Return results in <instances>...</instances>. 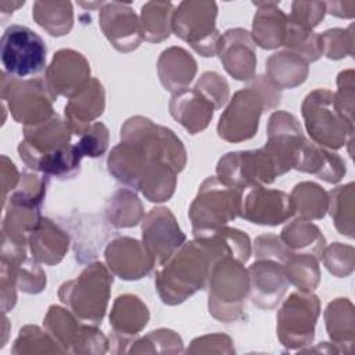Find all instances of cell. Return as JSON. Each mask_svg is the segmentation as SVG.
Returning a JSON list of instances; mask_svg holds the SVG:
<instances>
[{"mask_svg":"<svg viewBox=\"0 0 355 355\" xmlns=\"http://www.w3.org/2000/svg\"><path fill=\"white\" fill-rule=\"evenodd\" d=\"M108 269L123 280H137L155 266L143 243L132 237H116L105 248Z\"/></svg>","mask_w":355,"mask_h":355,"instance_id":"cell-22","label":"cell"},{"mask_svg":"<svg viewBox=\"0 0 355 355\" xmlns=\"http://www.w3.org/2000/svg\"><path fill=\"white\" fill-rule=\"evenodd\" d=\"M186 165V150L168 128L144 116H132L121 128V141L107 159L108 172L121 183L140 190L148 201L172 197L176 175Z\"/></svg>","mask_w":355,"mask_h":355,"instance_id":"cell-1","label":"cell"},{"mask_svg":"<svg viewBox=\"0 0 355 355\" xmlns=\"http://www.w3.org/2000/svg\"><path fill=\"white\" fill-rule=\"evenodd\" d=\"M98 21L103 33L118 51L129 53L137 49L143 40L140 18L126 3H104Z\"/></svg>","mask_w":355,"mask_h":355,"instance_id":"cell-18","label":"cell"},{"mask_svg":"<svg viewBox=\"0 0 355 355\" xmlns=\"http://www.w3.org/2000/svg\"><path fill=\"white\" fill-rule=\"evenodd\" d=\"M143 245L154 265H162L186 240L173 214L165 207L153 208L141 222Z\"/></svg>","mask_w":355,"mask_h":355,"instance_id":"cell-15","label":"cell"},{"mask_svg":"<svg viewBox=\"0 0 355 355\" xmlns=\"http://www.w3.org/2000/svg\"><path fill=\"white\" fill-rule=\"evenodd\" d=\"M254 251L258 259H272L282 263L290 250L283 244L280 237L275 234H263L255 239Z\"/></svg>","mask_w":355,"mask_h":355,"instance_id":"cell-46","label":"cell"},{"mask_svg":"<svg viewBox=\"0 0 355 355\" xmlns=\"http://www.w3.org/2000/svg\"><path fill=\"white\" fill-rule=\"evenodd\" d=\"M32 17L51 36H64L72 29L73 10L69 1H35Z\"/></svg>","mask_w":355,"mask_h":355,"instance_id":"cell-33","label":"cell"},{"mask_svg":"<svg viewBox=\"0 0 355 355\" xmlns=\"http://www.w3.org/2000/svg\"><path fill=\"white\" fill-rule=\"evenodd\" d=\"M280 240L290 251L311 254L318 259H322L326 248V239L319 227L311 220L300 218L282 230Z\"/></svg>","mask_w":355,"mask_h":355,"instance_id":"cell-32","label":"cell"},{"mask_svg":"<svg viewBox=\"0 0 355 355\" xmlns=\"http://www.w3.org/2000/svg\"><path fill=\"white\" fill-rule=\"evenodd\" d=\"M258 7L252 21L251 37L262 49H276L284 44L288 31V15L275 1H254Z\"/></svg>","mask_w":355,"mask_h":355,"instance_id":"cell-26","label":"cell"},{"mask_svg":"<svg viewBox=\"0 0 355 355\" xmlns=\"http://www.w3.org/2000/svg\"><path fill=\"white\" fill-rule=\"evenodd\" d=\"M283 46H286V50L302 57L308 64L319 60L323 55L320 35L313 33L311 29L293 25L290 21Z\"/></svg>","mask_w":355,"mask_h":355,"instance_id":"cell-39","label":"cell"},{"mask_svg":"<svg viewBox=\"0 0 355 355\" xmlns=\"http://www.w3.org/2000/svg\"><path fill=\"white\" fill-rule=\"evenodd\" d=\"M207 286L208 309L214 318L229 323L241 316L250 293L248 270L243 262L230 255L218 258L209 269Z\"/></svg>","mask_w":355,"mask_h":355,"instance_id":"cell-5","label":"cell"},{"mask_svg":"<svg viewBox=\"0 0 355 355\" xmlns=\"http://www.w3.org/2000/svg\"><path fill=\"white\" fill-rule=\"evenodd\" d=\"M225 69L237 80L255 76L257 53L251 33L243 28L227 29L219 40L218 53Z\"/></svg>","mask_w":355,"mask_h":355,"instance_id":"cell-20","label":"cell"},{"mask_svg":"<svg viewBox=\"0 0 355 355\" xmlns=\"http://www.w3.org/2000/svg\"><path fill=\"white\" fill-rule=\"evenodd\" d=\"M355 73L354 69L341 71L337 76V92L334 94V104L340 114L354 123V98H355Z\"/></svg>","mask_w":355,"mask_h":355,"instance_id":"cell-44","label":"cell"},{"mask_svg":"<svg viewBox=\"0 0 355 355\" xmlns=\"http://www.w3.org/2000/svg\"><path fill=\"white\" fill-rule=\"evenodd\" d=\"M327 211L333 218L336 229L340 234L349 239L354 237V183L338 186L327 193Z\"/></svg>","mask_w":355,"mask_h":355,"instance_id":"cell-38","label":"cell"},{"mask_svg":"<svg viewBox=\"0 0 355 355\" xmlns=\"http://www.w3.org/2000/svg\"><path fill=\"white\" fill-rule=\"evenodd\" d=\"M72 130L57 114L36 126L24 128V140L18 146L21 159L33 171L58 179L72 178L79 172L82 155L71 144Z\"/></svg>","mask_w":355,"mask_h":355,"instance_id":"cell-3","label":"cell"},{"mask_svg":"<svg viewBox=\"0 0 355 355\" xmlns=\"http://www.w3.org/2000/svg\"><path fill=\"white\" fill-rule=\"evenodd\" d=\"M280 90L265 76L234 93L218 122V135L230 143H240L257 135L259 118L265 110L280 103Z\"/></svg>","mask_w":355,"mask_h":355,"instance_id":"cell-4","label":"cell"},{"mask_svg":"<svg viewBox=\"0 0 355 355\" xmlns=\"http://www.w3.org/2000/svg\"><path fill=\"white\" fill-rule=\"evenodd\" d=\"M90 65L83 54L62 49L58 50L49 68L44 82L54 100L58 96L71 98L90 80Z\"/></svg>","mask_w":355,"mask_h":355,"instance_id":"cell-16","label":"cell"},{"mask_svg":"<svg viewBox=\"0 0 355 355\" xmlns=\"http://www.w3.org/2000/svg\"><path fill=\"white\" fill-rule=\"evenodd\" d=\"M308 62L298 54L283 50L266 60V79L279 90L293 89L308 76Z\"/></svg>","mask_w":355,"mask_h":355,"instance_id":"cell-31","label":"cell"},{"mask_svg":"<svg viewBox=\"0 0 355 355\" xmlns=\"http://www.w3.org/2000/svg\"><path fill=\"white\" fill-rule=\"evenodd\" d=\"M326 4V12L340 17L352 18L355 15V1H329Z\"/></svg>","mask_w":355,"mask_h":355,"instance_id":"cell-47","label":"cell"},{"mask_svg":"<svg viewBox=\"0 0 355 355\" xmlns=\"http://www.w3.org/2000/svg\"><path fill=\"white\" fill-rule=\"evenodd\" d=\"M326 15L324 1H293L288 21L305 29H313Z\"/></svg>","mask_w":355,"mask_h":355,"instance_id":"cell-43","label":"cell"},{"mask_svg":"<svg viewBox=\"0 0 355 355\" xmlns=\"http://www.w3.org/2000/svg\"><path fill=\"white\" fill-rule=\"evenodd\" d=\"M322 259L331 275L337 277H347L352 273L355 265L354 247L343 243H333L324 248Z\"/></svg>","mask_w":355,"mask_h":355,"instance_id":"cell-41","label":"cell"},{"mask_svg":"<svg viewBox=\"0 0 355 355\" xmlns=\"http://www.w3.org/2000/svg\"><path fill=\"white\" fill-rule=\"evenodd\" d=\"M1 96L14 119L24 128L40 125L55 115L54 98L44 79H17L3 72Z\"/></svg>","mask_w":355,"mask_h":355,"instance_id":"cell-10","label":"cell"},{"mask_svg":"<svg viewBox=\"0 0 355 355\" xmlns=\"http://www.w3.org/2000/svg\"><path fill=\"white\" fill-rule=\"evenodd\" d=\"M297 118L286 111H276L268 121V140L263 150L272 158L279 176L294 168L297 155L305 141Z\"/></svg>","mask_w":355,"mask_h":355,"instance_id":"cell-14","label":"cell"},{"mask_svg":"<svg viewBox=\"0 0 355 355\" xmlns=\"http://www.w3.org/2000/svg\"><path fill=\"white\" fill-rule=\"evenodd\" d=\"M105 107V93L101 82L92 78L75 96L65 104L64 114L72 133L82 136L100 116Z\"/></svg>","mask_w":355,"mask_h":355,"instance_id":"cell-23","label":"cell"},{"mask_svg":"<svg viewBox=\"0 0 355 355\" xmlns=\"http://www.w3.org/2000/svg\"><path fill=\"white\" fill-rule=\"evenodd\" d=\"M294 169L316 175L329 183L340 182L347 172L345 162L337 153L318 146L308 139L300 148Z\"/></svg>","mask_w":355,"mask_h":355,"instance_id":"cell-27","label":"cell"},{"mask_svg":"<svg viewBox=\"0 0 355 355\" xmlns=\"http://www.w3.org/2000/svg\"><path fill=\"white\" fill-rule=\"evenodd\" d=\"M288 283L294 284L300 291H313L320 280L319 259L311 254L293 252L282 261Z\"/></svg>","mask_w":355,"mask_h":355,"instance_id":"cell-35","label":"cell"},{"mask_svg":"<svg viewBox=\"0 0 355 355\" xmlns=\"http://www.w3.org/2000/svg\"><path fill=\"white\" fill-rule=\"evenodd\" d=\"M294 202V215L300 219H322L329 207V196L319 184L313 182H301L291 191Z\"/></svg>","mask_w":355,"mask_h":355,"instance_id":"cell-36","label":"cell"},{"mask_svg":"<svg viewBox=\"0 0 355 355\" xmlns=\"http://www.w3.org/2000/svg\"><path fill=\"white\" fill-rule=\"evenodd\" d=\"M247 270L251 302L262 309L275 308L290 284L283 265L272 259H258Z\"/></svg>","mask_w":355,"mask_h":355,"instance_id":"cell-21","label":"cell"},{"mask_svg":"<svg viewBox=\"0 0 355 355\" xmlns=\"http://www.w3.org/2000/svg\"><path fill=\"white\" fill-rule=\"evenodd\" d=\"M323 54L330 60H341L354 54V31L352 25L347 29L333 28L320 35Z\"/></svg>","mask_w":355,"mask_h":355,"instance_id":"cell-40","label":"cell"},{"mask_svg":"<svg viewBox=\"0 0 355 355\" xmlns=\"http://www.w3.org/2000/svg\"><path fill=\"white\" fill-rule=\"evenodd\" d=\"M243 191L218 176L207 178L189 209L194 237L208 234L240 216Z\"/></svg>","mask_w":355,"mask_h":355,"instance_id":"cell-6","label":"cell"},{"mask_svg":"<svg viewBox=\"0 0 355 355\" xmlns=\"http://www.w3.org/2000/svg\"><path fill=\"white\" fill-rule=\"evenodd\" d=\"M194 87L201 92L215 105L216 110L227 101L229 85L225 78L216 72H204Z\"/></svg>","mask_w":355,"mask_h":355,"instance_id":"cell-45","label":"cell"},{"mask_svg":"<svg viewBox=\"0 0 355 355\" xmlns=\"http://www.w3.org/2000/svg\"><path fill=\"white\" fill-rule=\"evenodd\" d=\"M324 322L331 343L338 352H351L355 341L354 305L348 298H336L324 311Z\"/></svg>","mask_w":355,"mask_h":355,"instance_id":"cell-30","label":"cell"},{"mask_svg":"<svg viewBox=\"0 0 355 355\" xmlns=\"http://www.w3.org/2000/svg\"><path fill=\"white\" fill-rule=\"evenodd\" d=\"M28 244L35 261L55 265L61 262L67 254L69 237L53 220L42 218L36 227L28 234Z\"/></svg>","mask_w":355,"mask_h":355,"instance_id":"cell-28","label":"cell"},{"mask_svg":"<svg viewBox=\"0 0 355 355\" xmlns=\"http://www.w3.org/2000/svg\"><path fill=\"white\" fill-rule=\"evenodd\" d=\"M105 215L110 223L116 227L136 226L144 218L139 197L129 189H119L112 194L107 201Z\"/></svg>","mask_w":355,"mask_h":355,"instance_id":"cell-37","label":"cell"},{"mask_svg":"<svg viewBox=\"0 0 355 355\" xmlns=\"http://www.w3.org/2000/svg\"><path fill=\"white\" fill-rule=\"evenodd\" d=\"M320 301L312 291L291 293L277 312V337L287 348H301L312 343Z\"/></svg>","mask_w":355,"mask_h":355,"instance_id":"cell-12","label":"cell"},{"mask_svg":"<svg viewBox=\"0 0 355 355\" xmlns=\"http://www.w3.org/2000/svg\"><path fill=\"white\" fill-rule=\"evenodd\" d=\"M173 10L171 1H148L143 4L140 14L143 39L151 43L168 39L172 32Z\"/></svg>","mask_w":355,"mask_h":355,"instance_id":"cell-34","label":"cell"},{"mask_svg":"<svg viewBox=\"0 0 355 355\" xmlns=\"http://www.w3.org/2000/svg\"><path fill=\"white\" fill-rule=\"evenodd\" d=\"M150 319L146 304L133 294L119 295L110 313V324L114 331V344H126L137 336Z\"/></svg>","mask_w":355,"mask_h":355,"instance_id":"cell-25","label":"cell"},{"mask_svg":"<svg viewBox=\"0 0 355 355\" xmlns=\"http://www.w3.org/2000/svg\"><path fill=\"white\" fill-rule=\"evenodd\" d=\"M75 143L82 157H100L108 147V129L101 122H93Z\"/></svg>","mask_w":355,"mask_h":355,"instance_id":"cell-42","label":"cell"},{"mask_svg":"<svg viewBox=\"0 0 355 355\" xmlns=\"http://www.w3.org/2000/svg\"><path fill=\"white\" fill-rule=\"evenodd\" d=\"M216 176L226 184L245 190L269 184L279 173L272 158L262 147L251 151L227 153L218 161Z\"/></svg>","mask_w":355,"mask_h":355,"instance_id":"cell-13","label":"cell"},{"mask_svg":"<svg viewBox=\"0 0 355 355\" xmlns=\"http://www.w3.org/2000/svg\"><path fill=\"white\" fill-rule=\"evenodd\" d=\"M157 69L162 86L176 93L186 89L193 80L197 72V62L189 51L173 46L161 53Z\"/></svg>","mask_w":355,"mask_h":355,"instance_id":"cell-29","label":"cell"},{"mask_svg":"<svg viewBox=\"0 0 355 355\" xmlns=\"http://www.w3.org/2000/svg\"><path fill=\"white\" fill-rule=\"evenodd\" d=\"M294 215V202L290 194L282 190L251 187L243 197L240 216L257 225L277 226Z\"/></svg>","mask_w":355,"mask_h":355,"instance_id":"cell-17","label":"cell"},{"mask_svg":"<svg viewBox=\"0 0 355 355\" xmlns=\"http://www.w3.org/2000/svg\"><path fill=\"white\" fill-rule=\"evenodd\" d=\"M226 248L215 234L183 243L155 273V288L162 302L176 305L204 288L212 263L220 257L230 255Z\"/></svg>","mask_w":355,"mask_h":355,"instance_id":"cell-2","label":"cell"},{"mask_svg":"<svg viewBox=\"0 0 355 355\" xmlns=\"http://www.w3.org/2000/svg\"><path fill=\"white\" fill-rule=\"evenodd\" d=\"M47 49L44 40L24 25L8 26L0 44L1 64L7 75L17 79L36 76L44 71Z\"/></svg>","mask_w":355,"mask_h":355,"instance_id":"cell-11","label":"cell"},{"mask_svg":"<svg viewBox=\"0 0 355 355\" xmlns=\"http://www.w3.org/2000/svg\"><path fill=\"white\" fill-rule=\"evenodd\" d=\"M112 276L101 262H93L82 273L65 282L60 290V300L80 320L98 324L107 311Z\"/></svg>","mask_w":355,"mask_h":355,"instance_id":"cell-7","label":"cell"},{"mask_svg":"<svg viewBox=\"0 0 355 355\" xmlns=\"http://www.w3.org/2000/svg\"><path fill=\"white\" fill-rule=\"evenodd\" d=\"M44 327L64 352H87L96 341V324H83L69 311L57 305L49 308Z\"/></svg>","mask_w":355,"mask_h":355,"instance_id":"cell-19","label":"cell"},{"mask_svg":"<svg viewBox=\"0 0 355 355\" xmlns=\"http://www.w3.org/2000/svg\"><path fill=\"white\" fill-rule=\"evenodd\" d=\"M216 15L215 1H182L173 10L172 31L202 57H214L222 36L215 25Z\"/></svg>","mask_w":355,"mask_h":355,"instance_id":"cell-9","label":"cell"},{"mask_svg":"<svg viewBox=\"0 0 355 355\" xmlns=\"http://www.w3.org/2000/svg\"><path fill=\"white\" fill-rule=\"evenodd\" d=\"M305 128L311 139L329 150L352 144L354 123L347 121L334 104V94L327 89L308 93L301 105Z\"/></svg>","mask_w":355,"mask_h":355,"instance_id":"cell-8","label":"cell"},{"mask_svg":"<svg viewBox=\"0 0 355 355\" xmlns=\"http://www.w3.org/2000/svg\"><path fill=\"white\" fill-rule=\"evenodd\" d=\"M215 105L196 87L183 89L172 94L171 115L191 135L204 130L212 119Z\"/></svg>","mask_w":355,"mask_h":355,"instance_id":"cell-24","label":"cell"}]
</instances>
